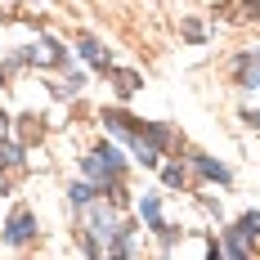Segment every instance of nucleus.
Returning a JSON list of instances; mask_svg holds the SVG:
<instances>
[{
	"instance_id": "1",
	"label": "nucleus",
	"mask_w": 260,
	"mask_h": 260,
	"mask_svg": "<svg viewBox=\"0 0 260 260\" xmlns=\"http://www.w3.org/2000/svg\"><path fill=\"white\" fill-rule=\"evenodd\" d=\"M31 234H36V215L27 207H18L9 215V224H5V242L9 247H23V242H31Z\"/></svg>"
},
{
	"instance_id": "2",
	"label": "nucleus",
	"mask_w": 260,
	"mask_h": 260,
	"mask_svg": "<svg viewBox=\"0 0 260 260\" xmlns=\"http://www.w3.org/2000/svg\"><path fill=\"white\" fill-rule=\"evenodd\" d=\"M139 215L148 220V229L166 234V224H161V202H157V193H144V202H139Z\"/></svg>"
},
{
	"instance_id": "3",
	"label": "nucleus",
	"mask_w": 260,
	"mask_h": 260,
	"mask_svg": "<svg viewBox=\"0 0 260 260\" xmlns=\"http://www.w3.org/2000/svg\"><path fill=\"white\" fill-rule=\"evenodd\" d=\"M31 58H41V63H58V68H63V63H68V50H63L54 36H45V41H41V50H31Z\"/></svg>"
},
{
	"instance_id": "4",
	"label": "nucleus",
	"mask_w": 260,
	"mask_h": 260,
	"mask_svg": "<svg viewBox=\"0 0 260 260\" xmlns=\"http://www.w3.org/2000/svg\"><path fill=\"white\" fill-rule=\"evenodd\" d=\"M81 54H85V58H90L94 68L112 72V63H108V54H104V45H99V41H90V36H85V41H81Z\"/></svg>"
},
{
	"instance_id": "5",
	"label": "nucleus",
	"mask_w": 260,
	"mask_h": 260,
	"mask_svg": "<svg viewBox=\"0 0 260 260\" xmlns=\"http://www.w3.org/2000/svg\"><path fill=\"white\" fill-rule=\"evenodd\" d=\"M193 161H198V171H202V175H207V180H220V184H229V171H224V166H220V161H211V157H193Z\"/></svg>"
},
{
	"instance_id": "6",
	"label": "nucleus",
	"mask_w": 260,
	"mask_h": 260,
	"mask_svg": "<svg viewBox=\"0 0 260 260\" xmlns=\"http://www.w3.org/2000/svg\"><path fill=\"white\" fill-rule=\"evenodd\" d=\"M224 251H229V256H247V251H251V247H247V234H242V229H229V234H224Z\"/></svg>"
},
{
	"instance_id": "7",
	"label": "nucleus",
	"mask_w": 260,
	"mask_h": 260,
	"mask_svg": "<svg viewBox=\"0 0 260 260\" xmlns=\"http://www.w3.org/2000/svg\"><path fill=\"white\" fill-rule=\"evenodd\" d=\"M112 81H117V94H135L139 90V77L135 72H121V68H112Z\"/></svg>"
},
{
	"instance_id": "8",
	"label": "nucleus",
	"mask_w": 260,
	"mask_h": 260,
	"mask_svg": "<svg viewBox=\"0 0 260 260\" xmlns=\"http://www.w3.org/2000/svg\"><path fill=\"white\" fill-rule=\"evenodd\" d=\"M99 198V188L94 184H72V207H90Z\"/></svg>"
},
{
	"instance_id": "9",
	"label": "nucleus",
	"mask_w": 260,
	"mask_h": 260,
	"mask_svg": "<svg viewBox=\"0 0 260 260\" xmlns=\"http://www.w3.org/2000/svg\"><path fill=\"white\" fill-rule=\"evenodd\" d=\"M18 161H23V148L9 144V139H0V166H18Z\"/></svg>"
},
{
	"instance_id": "10",
	"label": "nucleus",
	"mask_w": 260,
	"mask_h": 260,
	"mask_svg": "<svg viewBox=\"0 0 260 260\" xmlns=\"http://www.w3.org/2000/svg\"><path fill=\"white\" fill-rule=\"evenodd\" d=\"M238 229H242L247 238H251V234H260V211H247V215L238 220Z\"/></svg>"
},
{
	"instance_id": "11",
	"label": "nucleus",
	"mask_w": 260,
	"mask_h": 260,
	"mask_svg": "<svg viewBox=\"0 0 260 260\" xmlns=\"http://www.w3.org/2000/svg\"><path fill=\"white\" fill-rule=\"evenodd\" d=\"M161 180L171 184V188H180V184H184V166H166V171H161Z\"/></svg>"
},
{
	"instance_id": "12",
	"label": "nucleus",
	"mask_w": 260,
	"mask_h": 260,
	"mask_svg": "<svg viewBox=\"0 0 260 260\" xmlns=\"http://www.w3.org/2000/svg\"><path fill=\"white\" fill-rule=\"evenodd\" d=\"M247 85H260V68H251V72H247Z\"/></svg>"
},
{
	"instance_id": "13",
	"label": "nucleus",
	"mask_w": 260,
	"mask_h": 260,
	"mask_svg": "<svg viewBox=\"0 0 260 260\" xmlns=\"http://www.w3.org/2000/svg\"><path fill=\"white\" fill-rule=\"evenodd\" d=\"M242 121H247V126H260V112H247Z\"/></svg>"
},
{
	"instance_id": "14",
	"label": "nucleus",
	"mask_w": 260,
	"mask_h": 260,
	"mask_svg": "<svg viewBox=\"0 0 260 260\" xmlns=\"http://www.w3.org/2000/svg\"><path fill=\"white\" fill-rule=\"evenodd\" d=\"M5 130H9V117H5V112H0V135H5Z\"/></svg>"
},
{
	"instance_id": "15",
	"label": "nucleus",
	"mask_w": 260,
	"mask_h": 260,
	"mask_svg": "<svg viewBox=\"0 0 260 260\" xmlns=\"http://www.w3.org/2000/svg\"><path fill=\"white\" fill-rule=\"evenodd\" d=\"M251 58H260V50H251Z\"/></svg>"
}]
</instances>
